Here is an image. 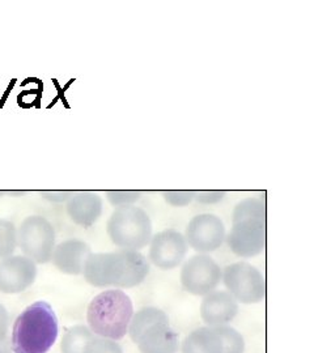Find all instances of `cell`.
<instances>
[{
  "label": "cell",
  "mask_w": 314,
  "mask_h": 353,
  "mask_svg": "<svg viewBox=\"0 0 314 353\" xmlns=\"http://www.w3.org/2000/svg\"><path fill=\"white\" fill-rule=\"evenodd\" d=\"M148 273L149 261L145 255L133 250H118L114 253L90 254L81 275L96 288L122 289L140 285Z\"/></svg>",
  "instance_id": "obj_1"
},
{
  "label": "cell",
  "mask_w": 314,
  "mask_h": 353,
  "mask_svg": "<svg viewBox=\"0 0 314 353\" xmlns=\"http://www.w3.org/2000/svg\"><path fill=\"white\" fill-rule=\"evenodd\" d=\"M59 332L57 314L46 301H36L13 322L11 348L13 353H47Z\"/></svg>",
  "instance_id": "obj_2"
},
{
  "label": "cell",
  "mask_w": 314,
  "mask_h": 353,
  "mask_svg": "<svg viewBox=\"0 0 314 353\" xmlns=\"http://www.w3.org/2000/svg\"><path fill=\"white\" fill-rule=\"evenodd\" d=\"M134 313L129 294L121 289H108L90 301L87 309V322L96 336L117 341L126 336Z\"/></svg>",
  "instance_id": "obj_3"
},
{
  "label": "cell",
  "mask_w": 314,
  "mask_h": 353,
  "mask_svg": "<svg viewBox=\"0 0 314 353\" xmlns=\"http://www.w3.org/2000/svg\"><path fill=\"white\" fill-rule=\"evenodd\" d=\"M106 232L119 250L139 251L152 238V221L144 209L136 205L119 207L110 215Z\"/></svg>",
  "instance_id": "obj_4"
},
{
  "label": "cell",
  "mask_w": 314,
  "mask_h": 353,
  "mask_svg": "<svg viewBox=\"0 0 314 353\" xmlns=\"http://www.w3.org/2000/svg\"><path fill=\"white\" fill-rule=\"evenodd\" d=\"M222 281L226 292L237 302L245 305L259 304L266 297L265 276L247 262H237L223 269Z\"/></svg>",
  "instance_id": "obj_5"
},
{
  "label": "cell",
  "mask_w": 314,
  "mask_h": 353,
  "mask_svg": "<svg viewBox=\"0 0 314 353\" xmlns=\"http://www.w3.org/2000/svg\"><path fill=\"white\" fill-rule=\"evenodd\" d=\"M17 246L36 265L51 261L55 247V230L47 219L34 215L26 217L17 228Z\"/></svg>",
  "instance_id": "obj_6"
},
{
  "label": "cell",
  "mask_w": 314,
  "mask_h": 353,
  "mask_svg": "<svg viewBox=\"0 0 314 353\" xmlns=\"http://www.w3.org/2000/svg\"><path fill=\"white\" fill-rule=\"evenodd\" d=\"M223 269L220 265L207 255L197 254L183 263L181 269V284L186 292L204 297L214 292L222 281Z\"/></svg>",
  "instance_id": "obj_7"
},
{
  "label": "cell",
  "mask_w": 314,
  "mask_h": 353,
  "mask_svg": "<svg viewBox=\"0 0 314 353\" xmlns=\"http://www.w3.org/2000/svg\"><path fill=\"white\" fill-rule=\"evenodd\" d=\"M225 236L224 222L214 213H202L193 217L183 234L187 246L199 254H208L220 249Z\"/></svg>",
  "instance_id": "obj_8"
},
{
  "label": "cell",
  "mask_w": 314,
  "mask_h": 353,
  "mask_svg": "<svg viewBox=\"0 0 314 353\" xmlns=\"http://www.w3.org/2000/svg\"><path fill=\"white\" fill-rule=\"evenodd\" d=\"M189 246L181 232L166 229L152 236L148 261L160 269H173L185 261Z\"/></svg>",
  "instance_id": "obj_9"
},
{
  "label": "cell",
  "mask_w": 314,
  "mask_h": 353,
  "mask_svg": "<svg viewBox=\"0 0 314 353\" xmlns=\"http://www.w3.org/2000/svg\"><path fill=\"white\" fill-rule=\"evenodd\" d=\"M225 241L234 255L245 259L257 257L266 247V222L242 221L232 224Z\"/></svg>",
  "instance_id": "obj_10"
},
{
  "label": "cell",
  "mask_w": 314,
  "mask_h": 353,
  "mask_svg": "<svg viewBox=\"0 0 314 353\" xmlns=\"http://www.w3.org/2000/svg\"><path fill=\"white\" fill-rule=\"evenodd\" d=\"M37 265L25 255H11L0 259V292L17 294L36 281Z\"/></svg>",
  "instance_id": "obj_11"
},
{
  "label": "cell",
  "mask_w": 314,
  "mask_h": 353,
  "mask_svg": "<svg viewBox=\"0 0 314 353\" xmlns=\"http://www.w3.org/2000/svg\"><path fill=\"white\" fill-rule=\"evenodd\" d=\"M238 314V302L225 290H214L203 297L201 317L208 327L225 326Z\"/></svg>",
  "instance_id": "obj_12"
},
{
  "label": "cell",
  "mask_w": 314,
  "mask_h": 353,
  "mask_svg": "<svg viewBox=\"0 0 314 353\" xmlns=\"http://www.w3.org/2000/svg\"><path fill=\"white\" fill-rule=\"evenodd\" d=\"M92 254L87 242L71 238L58 243L51 255L52 265L66 275H81L88 257Z\"/></svg>",
  "instance_id": "obj_13"
},
{
  "label": "cell",
  "mask_w": 314,
  "mask_h": 353,
  "mask_svg": "<svg viewBox=\"0 0 314 353\" xmlns=\"http://www.w3.org/2000/svg\"><path fill=\"white\" fill-rule=\"evenodd\" d=\"M104 203L98 194L92 191H77L66 201V211L72 222L88 228L96 224L102 215Z\"/></svg>",
  "instance_id": "obj_14"
},
{
  "label": "cell",
  "mask_w": 314,
  "mask_h": 353,
  "mask_svg": "<svg viewBox=\"0 0 314 353\" xmlns=\"http://www.w3.org/2000/svg\"><path fill=\"white\" fill-rule=\"evenodd\" d=\"M140 353H178V335L169 323L149 327L136 341Z\"/></svg>",
  "instance_id": "obj_15"
},
{
  "label": "cell",
  "mask_w": 314,
  "mask_h": 353,
  "mask_svg": "<svg viewBox=\"0 0 314 353\" xmlns=\"http://www.w3.org/2000/svg\"><path fill=\"white\" fill-rule=\"evenodd\" d=\"M182 353H223L222 337L214 327H199L190 332L181 344Z\"/></svg>",
  "instance_id": "obj_16"
},
{
  "label": "cell",
  "mask_w": 314,
  "mask_h": 353,
  "mask_svg": "<svg viewBox=\"0 0 314 353\" xmlns=\"http://www.w3.org/2000/svg\"><path fill=\"white\" fill-rule=\"evenodd\" d=\"M158 323H169V318L165 314V311H162L161 309H157V308H153V306L141 308L140 310H137L136 313H134L133 318L130 321L127 333L131 337V340L136 344L139 337L149 327L158 325Z\"/></svg>",
  "instance_id": "obj_17"
},
{
  "label": "cell",
  "mask_w": 314,
  "mask_h": 353,
  "mask_svg": "<svg viewBox=\"0 0 314 353\" xmlns=\"http://www.w3.org/2000/svg\"><path fill=\"white\" fill-rule=\"evenodd\" d=\"M242 221H262L266 222V204L259 198H246L238 201L233 209L232 224Z\"/></svg>",
  "instance_id": "obj_18"
},
{
  "label": "cell",
  "mask_w": 314,
  "mask_h": 353,
  "mask_svg": "<svg viewBox=\"0 0 314 353\" xmlns=\"http://www.w3.org/2000/svg\"><path fill=\"white\" fill-rule=\"evenodd\" d=\"M93 336L94 333L90 331L88 326L76 325L69 327L62 337V353H83L87 343Z\"/></svg>",
  "instance_id": "obj_19"
},
{
  "label": "cell",
  "mask_w": 314,
  "mask_h": 353,
  "mask_svg": "<svg viewBox=\"0 0 314 353\" xmlns=\"http://www.w3.org/2000/svg\"><path fill=\"white\" fill-rule=\"evenodd\" d=\"M220 335L223 341V353H244L245 352V339L237 330L230 326L214 327Z\"/></svg>",
  "instance_id": "obj_20"
},
{
  "label": "cell",
  "mask_w": 314,
  "mask_h": 353,
  "mask_svg": "<svg viewBox=\"0 0 314 353\" xmlns=\"http://www.w3.org/2000/svg\"><path fill=\"white\" fill-rule=\"evenodd\" d=\"M17 247V228L12 221L0 219V259L11 257Z\"/></svg>",
  "instance_id": "obj_21"
},
{
  "label": "cell",
  "mask_w": 314,
  "mask_h": 353,
  "mask_svg": "<svg viewBox=\"0 0 314 353\" xmlns=\"http://www.w3.org/2000/svg\"><path fill=\"white\" fill-rule=\"evenodd\" d=\"M106 199L113 207H126V205H134L136 201L140 200L141 191L135 190H109L105 191Z\"/></svg>",
  "instance_id": "obj_22"
},
{
  "label": "cell",
  "mask_w": 314,
  "mask_h": 353,
  "mask_svg": "<svg viewBox=\"0 0 314 353\" xmlns=\"http://www.w3.org/2000/svg\"><path fill=\"white\" fill-rule=\"evenodd\" d=\"M83 353H123V349L115 340L94 335L87 343Z\"/></svg>",
  "instance_id": "obj_23"
},
{
  "label": "cell",
  "mask_w": 314,
  "mask_h": 353,
  "mask_svg": "<svg viewBox=\"0 0 314 353\" xmlns=\"http://www.w3.org/2000/svg\"><path fill=\"white\" fill-rule=\"evenodd\" d=\"M164 200L172 207H186L194 200V191L189 190H168L161 193Z\"/></svg>",
  "instance_id": "obj_24"
},
{
  "label": "cell",
  "mask_w": 314,
  "mask_h": 353,
  "mask_svg": "<svg viewBox=\"0 0 314 353\" xmlns=\"http://www.w3.org/2000/svg\"><path fill=\"white\" fill-rule=\"evenodd\" d=\"M225 197V191L209 190V191H194V200L201 204H216Z\"/></svg>",
  "instance_id": "obj_25"
},
{
  "label": "cell",
  "mask_w": 314,
  "mask_h": 353,
  "mask_svg": "<svg viewBox=\"0 0 314 353\" xmlns=\"http://www.w3.org/2000/svg\"><path fill=\"white\" fill-rule=\"evenodd\" d=\"M73 195V191H41V197L52 203H63Z\"/></svg>",
  "instance_id": "obj_26"
},
{
  "label": "cell",
  "mask_w": 314,
  "mask_h": 353,
  "mask_svg": "<svg viewBox=\"0 0 314 353\" xmlns=\"http://www.w3.org/2000/svg\"><path fill=\"white\" fill-rule=\"evenodd\" d=\"M9 330V315L4 305L0 304V343L5 340Z\"/></svg>",
  "instance_id": "obj_27"
},
{
  "label": "cell",
  "mask_w": 314,
  "mask_h": 353,
  "mask_svg": "<svg viewBox=\"0 0 314 353\" xmlns=\"http://www.w3.org/2000/svg\"><path fill=\"white\" fill-rule=\"evenodd\" d=\"M0 353H13V352H11V349H9L7 345H4L3 343H0Z\"/></svg>",
  "instance_id": "obj_28"
}]
</instances>
